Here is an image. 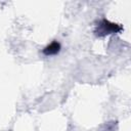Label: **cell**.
I'll use <instances>...</instances> for the list:
<instances>
[{"mask_svg": "<svg viewBox=\"0 0 131 131\" xmlns=\"http://www.w3.org/2000/svg\"><path fill=\"white\" fill-rule=\"evenodd\" d=\"M122 30V27L118 24L115 23H111L110 20L103 18L102 20L99 21L97 29L95 31L97 36H105L108 34H113V33H118Z\"/></svg>", "mask_w": 131, "mask_h": 131, "instance_id": "obj_1", "label": "cell"}, {"mask_svg": "<svg viewBox=\"0 0 131 131\" xmlns=\"http://www.w3.org/2000/svg\"><path fill=\"white\" fill-rule=\"evenodd\" d=\"M60 50V44L57 42V41H53L52 43H50L48 46H46L44 49H43V53L47 56L49 55H55L59 52Z\"/></svg>", "mask_w": 131, "mask_h": 131, "instance_id": "obj_2", "label": "cell"}]
</instances>
